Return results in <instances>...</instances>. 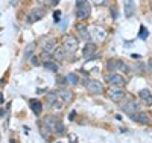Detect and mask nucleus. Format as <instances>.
I'll return each instance as SVG.
<instances>
[{
    "label": "nucleus",
    "instance_id": "obj_1",
    "mask_svg": "<svg viewBox=\"0 0 152 143\" xmlns=\"http://www.w3.org/2000/svg\"><path fill=\"white\" fill-rule=\"evenodd\" d=\"M44 15H46V9H43V8H35V9H32L29 14H28L26 23H28V24L37 23V21H40Z\"/></svg>",
    "mask_w": 152,
    "mask_h": 143
},
{
    "label": "nucleus",
    "instance_id": "obj_2",
    "mask_svg": "<svg viewBox=\"0 0 152 143\" xmlns=\"http://www.w3.org/2000/svg\"><path fill=\"white\" fill-rule=\"evenodd\" d=\"M90 12H91V5L88 3V2L76 6V17L81 18V20L88 18V15H90Z\"/></svg>",
    "mask_w": 152,
    "mask_h": 143
},
{
    "label": "nucleus",
    "instance_id": "obj_3",
    "mask_svg": "<svg viewBox=\"0 0 152 143\" xmlns=\"http://www.w3.org/2000/svg\"><path fill=\"white\" fill-rule=\"evenodd\" d=\"M64 47L69 50V52H75L76 49H78L79 46V41H78V38L73 37V35H64Z\"/></svg>",
    "mask_w": 152,
    "mask_h": 143
},
{
    "label": "nucleus",
    "instance_id": "obj_4",
    "mask_svg": "<svg viewBox=\"0 0 152 143\" xmlns=\"http://www.w3.org/2000/svg\"><path fill=\"white\" fill-rule=\"evenodd\" d=\"M85 87H87V90H88V92H90L91 95H99V93H102V90H104L102 82L94 81V79H91V81H87Z\"/></svg>",
    "mask_w": 152,
    "mask_h": 143
},
{
    "label": "nucleus",
    "instance_id": "obj_5",
    "mask_svg": "<svg viewBox=\"0 0 152 143\" xmlns=\"http://www.w3.org/2000/svg\"><path fill=\"white\" fill-rule=\"evenodd\" d=\"M123 11H125V17L131 18L135 14V2L134 0H123Z\"/></svg>",
    "mask_w": 152,
    "mask_h": 143
},
{
    "label": "nucleus",
    "instance_id": "obj_6",
    "mask_svg": "<svg viewBox=\"0 0 152 143\" xmlns=\"http://www.w3.org/2000/svg\"><path fill=\"white\" fill-rule=\"evenodd\" d=\"M108 82L111 84V85H116V87H123L125 85V78L120 75V73H111L110 76H108Z\"/></svg>",
    "mask_w": 152,
    "mask_h": 143
},
{
    "label": "nucleus",
    "instance_id": "obj_7",
    "mask_svg": "<svg viewBox=\"0 0 152 143\" xmlns=\"http://www.w3.org/2000/svg\"><path fill=\"white\" fill-rule=\"evenodd\" d=\"M41 47H43L44 52L52 54V52H55V49H56V40L55 38H46V40L41 41Z\"/></svg>",
    "mask_w": 152,
    "mask_h": 143
},
{
    "label": "nucleus",
    "instance_id": "obj_8",
    "mask_svg": "<svg viewBox=\"0 0 152 143\" xmlns=\"http://www.w3.org/2000/svg\"><path fill=\"white\" fill-rule=\"evenodd\" d=\"M110 98L114 100V102H120L123 98H125V93H123V90H120L119 87H116V85H114V88H111L110 90Z\"/></svg>",
    "mask_w": 152,
    "mask_h": 143
},
{
    "label": "nucleus",
    "instance_id": "obj_9",
    "mask_svg": "<svg viewBox=\"0 0 152 143\" xmlns=\"http://www.w3.org/2000/svg\"><path fill=\"white\" fill-rule=\"evenodd\" d=\"M138 96H140V99L145 102V105H148V107L152 105V93L149 92L148 88L140 90V92H138Z\"/></svg>",
    "mask_w": 152,
    "mask_h": 143
},
{
    "label": "nucleus",
    "instance_id": "obj_10",
    "mask_svg": "<svg viewBox=\"0 0 152 143\" xmlns=\"http://www.w3.org/2000/svg\"><path fill=\"white\" fill-rule=\"evenodd\" d=\"M96 44L94 43H90V41H88L85 46H84V52H82V54H84V58H91L94 54H96Z\"/></svg>",
    "mask_w": 152,
    "mask_h": 143
},
{
    "label": "nucleus",
    "instance_id": "obj_11",
    "mask_svg": "<svg viewBox=\"0 0 152 143\" xmlns=\"http://www.w3.org/2000/svg\"><path fill=\"white\" fill-rule=\"evenodd\" d=\"M29 107H31V110L34 111V114H37V116H40L41 111H43L41 102H40V100H37V99H31V100H29Z\"/></svg>",
    "mask_w": 152,
    "mask_h": 143
},
{
    "label": "nucleus",
    "instance_id": "obj_12",
    "mask_svg": "<svg viewBox=\"0 0 152 143\" xmlns=\"http://www.w3.org/2000/svg\"><path fill=\"white\" fill-rule=\"evenodd\" d=\"M131 119L132 120H135V122H140V123H149V116L146 114V113H134V114H131Z\"/></svg>",
    "mask_w": 152,
    "mask_h": 143
},
{
    "label": "nucleus",
    "instance_id": "obj_13",
    "mask_svg": "<svg viewBox=\"0 0 152 143\" xmlns=\"http://www.w3.org/2000/svg\"><path fill=\"white\" fill-rule=\"evenodd\" d=\"M58 96L61 98V102H72V99H73V95H72V92L70 90H66V88H61V90H58Z\"/></svg>",
    "mask_w": 152,
    "mask_h": 143
},
{
    "label": "nucleus",
    "instance_id": "obj_14",
    "mask_svg": "<svg viewBox=\"0 0 152 143\" xmlns=\"http://www.w3.org/2000/svg\"><path fill=\"white\" fill-rule=\"evenodd\" d=\"M56 123H58V119L53 117V116H47V117L44 119V126H46L47 129H50V131H53V133H55Z\"/></svg>",
    "mask_w": 152,
    "mask_h": 143
},
{
    "label": "nucleus",
    "instance_id": "obj_15",
    "mask_svg": "<svg viewBox=\"0 0 152 143\" xmlns=\"http://www.w3.org/2000/svg\"><path fill=\"white\" fill-rule=\"evenodd\" d=\"M122 108H123V111L125 113H128V114H134V113H137V103L134 102V100H129V102H125L123 105H122Z\"/></svg>",
    "mask_w": 152,
    "mask_h": 143
},
{
    "label": "nucleus",
    "instance_id": "obj_16",
    "mask_svg": "<svg viewBox=\"0 0 152 143\" xmlns=\"http://www.w3.org/2000/svg\"><path fill=\"white\" fill-rule=\"evenodd\" d=\"M91 31H93V34H94V38H96V40H104V38L107 37V32H105L102 28H97V26H94Z\"/></svg>",
    "mask_w": 152,
    "mask_h": 143
},
{
    "label": "nucleus",
    "instance_id": "obj_17",
    "mask_svg": "<svg viewBox=\"0 0 152 143\" xmlns=\"http://www.w3.org/2000/svg\"><path fill=\"white\" fill-rule=\"evenodd\" d=\"M44 69H47V70H50V72H58L59 66H58V64H56L55 61L46 59V61H44Z\"/></svg>",
    "mask_w": 152,
    "mask_h": 143
},
{
    "label": "nucleus",
    "instance_id": "obj_18",
    "mask_svg": "<svg viewBox=\"0 0 152 143\" xmlns=\"http://www.w3.org/2000/svg\"><path fill=\"white\" fill-rule=\"evenodd\" d=\"M66 50H67V49H66L64 46H62V47H56V49H55V54H53L55 58H56L58 61H62V59H64V56H66Z\"/></svg>",
    "mask_w": 152,
    "mask_h": 143
},
{
    "label": "nucleus",
    "instance_id": "obj_19",
    "mask_svg": "<svg viewBox=\"0 0 152 143\" xmlns=\"http://www.w3.org/2000/svg\"><path fill=\"white\" fill-rule=\"evenodd\" d=\"M78 31H79V34L85 38V40H90V38H91V35H90V32H88V28H87V26L79 24V26H78Z\"/></svg>",
    "mask_w": 152,
    "mask_h": 143
},
{
    "label": "nucleus",
    "instance_id": "obj_20",
    "mask_svg": "<svg viewBox=\"0 0 152 143\" xmlns=\"http://www.w3.org/2000/svg\"><path fill=\"white\" fill-rule=\"evenodd\" d=\"M34 50H35V43H31V44L26 47V52H24V59H31Z\"/></svg>",
    "mask_w": 152,
    "mask_h": 143
},
{
    "label": "nucleus",
    "instance_id": "obj_21",
    "mask_svg": "<svg viewBox=\"0 0 152 143\" xmlns=\"http://www.w3.org/2000/svg\"><path fill=\"white\" fill-rule=\"evenodd\" d=\"M56 98H58V93H47V100H49V105H50V107L55 105Z\"/></svg>",
    "mask_w": 152,
    "mask_h": 143
},
{
    "label": "nucleus",
    "instance_id": "obj_22",
    "mask_svg": "<svg viewBox=\"0 0 152 143\" xmlns=\"http://www.w3.org/2000/svg\"><path fill=\"white\" fill-rule=\"evenodd\" d=\"M148 37H149L148 29L145 28V26H140V34H138V38H142V40H146Z\"/></svg>",
    "mask_w": 152,
    "mask_h": 143
},
{
    "label": "nucleus",
    "instance_id": "obj_23",
    "mask_svg": "<svg viewBox=\"0 0 152 143\" xmlns=\"http://www.w3.org/2000/svg\"><path fill=\"white\" fill-rule=\"evenodd\" d=\"M67 78H69L67 81H69L70 84H78V82H79V78H78V75H75V73H70Z\"/></svg>",
    "mask_w": 152,
    "mask_h": 143
},
{
    "label": "nucleus",
    "instance_id": "obj_24",
    "mask_svg": "<svg viewBox=\"0 0 152 143\" xmlns=\"http://www.w3.org/2000/svg\"><path fill=\"white\" fill-rule=\"evenodd\" d=\"M116 64H117V61H113V59H110V61L107 62V69H108L110 72H114V70L117 69V66H116Z\"/></svg>",
    "mask_w": 152,
    "mask_h": 143
},
{
    "label": "nucleus",
    "instance_id": "obj_25",
    "mask_svg": "<svg viewBox=\"0 0 152 143\" xmlns=\"http://www.w3.org/2000/svg\"><path fill=\"white\" fill-rule=\"evenodd\" d=\"M117 69H120L122 72H128V70H129L128 64H125L123 61H117Z\"/></svg>",
    "mask_w": 152,
    "mask_h": 143
},
{
    "label": "nucleus",
    "instance_id": "obj_26",
    "mask_svg": "<svg viewBox=\"0 0 152 143\" xmlns=\"http://www.w3.org/2000/svg\"><path fill=\"white\" fill-rule=\"evenodd\" d=\"M55 133H56V134H64V125H62V123H61L59 120H58V123H56Z\"/></svg>",
    "mask_w": 152,
    "mask_h": 143
},
{
    "label": "nucleus",
    "instance_id": "obj_27",
    "mask_svg": "<svg viewBox=\"0 0 152 143\" xmlns=\"http://www.w3.org/2000/svg\"><path fill=\"white\" fill-rule=\"evenodd\" d=\"M59 15H61V12H59V11H55V14H53L55 21H59Z\"/></svg>",
    "mask_w": 152,
    "mask_h": 143
},
{
    "label": "nucleus",
    "instance_id": "obj_28",
    "mask_svg": "<svg viewBox=\"0 0 152 143\" xmlns=\"http://www.w3.org/2000/svg\"><path fill=\"white\" fill-rule=\"evenodd\" d=\"M146 69H148L149 72H152V59H149V61H148V66H146Z\"/></svg>",
    "mask_w": 152,
    "mask_h": 143
},
{
    "label": "nucleus",
    "instance_id": "obj_29",
    "mask_svg": "<svg viewBox=\"0 0 152 143\" xmlns=\"http://www.w3.org/2000/svg\"><path fill=\"white\" fill-rule=\"evenodd\" d=\"M88 2V0H76V6H78V5H82V3H87Z\"/></svg>",
    "mask_w": 152,
    "mask_h": 143
},
{
    "label": "nucleus",
    "instance_id": "obj_30",
    "mask_svg": "<svg viewBox=\"0 0 152 143\" xmlns=\"http://www.w3.org/2000/svg\"><path fill=\"white\" fill-rule=\"evenodd\" d=\"M75 140H78V137H75V136H70V142H75Z\"/></svg>",
    "mask_w": 152,
    "mask_h": 143
},
{
    "label": "nucleus",
    "instance_id": "obj_31",
    "mask_svg": "<svg viewBox=\"0 0 152 143\" xmlns=\"http://www.w3.org/2000/svg\"><path fill=\"white\" fill-rule=\"evenodd\" d=\"M75 114H76V113H75V111H72V113H70V120H72V119H73V117H75Z\"/></svg>",
    "mask_w": 152,
    "mask_h": 143
},
{
    "label": "nucleus",
    "instance_id": "obj_32",
    "mask_svg": "<svg viewBox=\"0 0 152 143\" xmlns=\"http://www.w3.org/2000/svg\"><path fill=\"white\" fill-rule=\"evenodd\" d=\"M15 2H17V0H11V5H14Z\"/></svg>",
    "mask_w": 152,
    "mask_h": 143
},
{
    "label": "nucleus",
    "instance_id": "obj_33",
    "mask_svg": "<svg viewBox=\"0 0 152 143\" xmlns=\"http://www.w3.org/2000/svg\"><path fill=\"white\" fill-rule=\"evenodd\" d=\"M96 2H97V3H99V0H96Z\"/></svg>",
    "mask_w": 152,
    "mask_h": 143
}]
</instances>
